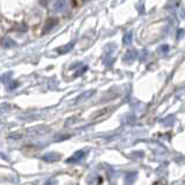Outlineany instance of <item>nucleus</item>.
Masks as SVG:
<instances>
[{"instance_id": "1", "label": "nucleus", "mask_w": 185, "mask_h": 185, "mask_svg": "<svg viewBox=\"0 0 185 185\" xmlns=\"http://www.w3.org/2000/svg\"><path fill=\"white\" fill-rule=\"evenodd\" d=\"M84 155H85V153L84 151H77L72 157H70L69 160H68V162H70V163H74V162H78V161H81L83 157H84Z\"/></svg>"}, {"instance_id": "2", "label": "nucleus", "mask_w": 185, "mask_h": 185, "mask_svg": "<svg viewBox=\"0 0 185 185\" xmlns=\"http://www.w3.org/2000/svg\"><path fill=\"white\" fill-rule=\"evenodd\" d=\"M53 157H60V155H57V154H54V153H50V154L46 155L43 158H44L46 161H50V162H53V161H56V160H55V158H53Z\"/></svg>"}]
</instances>
